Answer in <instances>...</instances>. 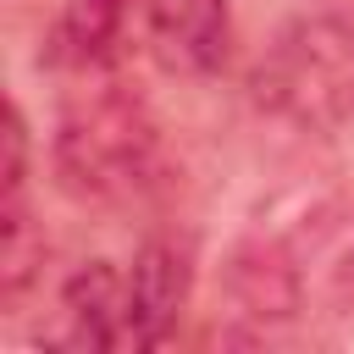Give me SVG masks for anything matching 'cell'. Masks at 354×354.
<instances>
[{"mask_svg": "<svg viewBox=\"0 0 354 354\" xmlns=\"http://www.w3.org/2000/svg\"><path fill=\"white\" fill-rule=\"evenodd\" d=\"M254 100L304 127L337 133L354 122V17H304L254 66Z\"/></svg>", "mask_w": 354, "mask_h": 354, "instance_id": "1", "label": "cell"}, {"mask_svg": "<svg viewBox=\"0 0 354 354\" xmlns=\"http://www.w3.org/2000/svg\"><path fill=\"white\" fill-rule=\"evenodd\" d=\"M149 155H155V133H149L144 111L122 94H94L88 105L66 111L61 138H55L61 183L88 199H111V194H127L133 183H144Z\"/></svg>", "mask_w": 354, "mask_h": 354, "instance_id": "2", "label": "cell"}, {"mask_svg": "<svg viewBox=\"0 0 354 354\" xmlns=\"http://www.w3.org/2000/svg\"><path fill=\"white\" fill-rule=\"evenodd\" d=\"M188 288H194L188 254L177 243H144L127 271V348H155L177 326Z\"/></svg>", "mask_w": 354, "mask_h": 354, "instance_id": "3", "label": "cell"}, {"mask_svg": "<svg viewBox=\"0 0 354 354\" xmlns=\"http://www.w3.org/2000/svg\"><path fill=\"white\" fill-rule=\"evenodd\" d=\"M227 33V0H149V44L171 72L221 66Z\"/></svg>", "mask_w": 354, "mask_h": 354, "instance_id": "4", "label": "cell"}, {"mask_svg": "<svg viewBox=\"0 0 354 354\" xmlns=\"http://www.w3.org/2000/svg\"><path fill=\"white\" fill-rule=\"evenodd\" d=\"M61 321L72 348H127V277L111 260H88L61 288Z\"/></svg>", "mask_w": 354, "mask_h": 354, "instance_id": "5", "label": "cell"}, {"mask_svg": "<svg viewBox=\"0 0 354 354\" xmlns=\"http://www.w3.org/2000/svg\"><path fill=\"white\" fill-rule=\"evenodd\" d=\"M122 22H127V0H66L55 22V61H72V66L111 61Z\"/></svg>", "mask_w": 354, "mask_h": 354, "instance_id": "6", "label": "cell"}]
</instances>
